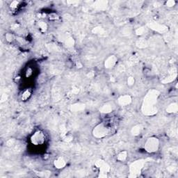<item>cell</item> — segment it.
Returning a JSON list of instances; mask_svg holds the SVG:
<instances>
[{"instance_id":"ba28073f","label":"cell","mask_w":178,"mask_h":178,"mask_svg":"<svg viewBox=\"0 0 178 178\" xmlns=\"http://www.w3.org/2000/svg\"><path fill=\"white\" fill-rule=\"evenodd\" d=\"M132 102V97L130 95H122L118 98V104L120 107H127Z\"/></svg>"},{"instance_id":"52a82bcc","label":"cell","mask_w":178,"mask_h":178,"mask_svg":"<svg viewBox=\"0 0 178 178\" xmlns=\"http://www.w3.org/2000/svg\"><path fill=\"white\" fill-rule=\"evenodd\" d=\"M95 167L99 170L100 173L105 174V175L107 173H109V171L111 170L110 166H109V164L102 159L98 160L97 162L95 163Z\"/></svg>"},{"instance_id":"3957f363","label":"cell","mask_w":178,"mask_h":178,"mask_svg":"<svg viewBox=\"0 0 178 178\" xmlns=\"http://www.w3.org/2000/svg\"><path fill=\"white\" fill-rule=\"evenodd\" d=\"M160 147V141L156 136L148 137L144 143V150L145 152L150 154H153L158 152Z\"/></svg>"},{"instance_id":"d6986e66","label":"cell","mask_w":178,"mask_h":178,"mask_svg":"<svg viewBox=\"0 0 178 178\" xmlns=\"http://www.w3.org/2000/svg\"><path fill=\"white\" fill-rule=\"evenodd\" d=\"M20 5V1H13L9 4V8L12 11H16L19 8Z\"/></svg>"},{"instance_id":"30bf717a","label":"cell","mask_w":178,"mask_h":178,"mask_svg":"<svg viewBox=\"0 0 178 178\" xmlns=\"http://www.w3.org/2000/svg\"><path fill=\"white\" fill-rule=\"evenodd\" d=\"M143 130V127L141 124H137L133 126L131 129V134L134 136H138L141 134Z\"/></svg>"},{"instance_id":"2e32d148","label":"cell","mask_w":178,"mask_h":178,"mask_svg":"<svg viewBox=\"0 0 178 178\" xmlns=\"http://www.w3.org/2000/svg\"><path fill=\"white\" fill-rule=\"evenodd\" d=\"M136 47H138L139 48L143 49L148 46V43H147V41L144 38H139L136 41Z\"/></svg>"},{"instance_id":"d4e9b609","label":"cell","mask_w":178,"mask_h":178,"mask_svg":"<svg viewBox=\"0 0 178 178\" xmlns=\"http://www.w3.org/2000/svg\"><path fill=\"white\" fill-rule=\"evenodd\" d=\"M25 75H26V77H30L32 75H33V70H32V69L31 68H27V70H26V71Z\"/></svg>"},{"instance_id":"e0dca14e","label":"cell","mask_w":178,"mask_h":178,"mask_svg":"<svg viewBox=\"0 0 178 178\" xmlns=\"http://www.w3.org/2000/svg\"><path fill=\"white\" fill-rule=\"evenodd\" d=\"M107 1H98L94 4L95 7L99 10H105L107 7Z\"/></svg>"},{"instance_id":"cb8c5ba5","label":"cell","mask_w":178,"mask_h":178,"mask_svg":"<svg viewBox=\"0 0 178 178\" xmlns=\"http://www.w3.org/2000/svg\"><path fill=\"white\" fill-rule=\"evenodd\" d=\"M176 4V1H174V0H168L166 2V6L167 7H169V8H172V7L175 6Z\"/></svg>"},{"instance_id":"ac0fdd59","label":"cell","mask_w":178,"mask_h":178,"mask_svg":"<svg viewBox=\"0 0 178 178\" xmlns=\"http://www.w3.org/2000/svg\"><path fill=\"white\" fill-rule=\"evenodd\" d=\"M5 40L8 43H13L16 41V37L12 33H6L5 34Z\"/></svg>"},{"instance_id":"8992f818","label":"cell","mask_w":178,"mask_h":178,"mask_svg":"<svg viewBox=\"0 0 178 178\" xmlns=\"http://www.w3.org/2000/svg\"><path fill=\"white\" fill-rule=\"evenodd\" d=\"M118 61V58L114 54H111L108 56L104 62V66L106 69L110 70L115 67Z\"/></svg>"},{"instance_id":"7402d4cb","label":"cell","mask_w":178,"mask_h":178,"mask_svg":"<svg viewBox=\"0 0 178 178\" xmlns=\"http://www.w3.org/2000/svg\"><path fill=\"white\" fill-rule=\"evenodd\" d=\"M16 139H10L6 142V145L8 147H13V145H15V144H16Z\"/></svg>"},{"instance_id":"4fadbf2b","label":"cell","mask_w":178,"mask_h":178,"mask_svg":"<svg viewBox=\"0 0 178 178\" xmlns=\"http://www.w3.org/2000/svg\"><path fill=\"white\" fill-rule=\"evenodd\" d=\"M128 152L127 150H122L119 152L116 155V160L120 162H124L127 159Z\"/></svg>"},{"instance_id":"603a6c76","label":"cell","mask_w":178,"mask_h":178,"mask_svg":"<svg viewBox=\"0 0 178 178\" xmlns=\"http://www.w3.org/2000/svg\"><path fill=\"white\" fill-rule=\"evenodd\" d=\"M145 27H143V26H142V27L138 28V29L136 30L135 33H136V35H138V36H141V35H143V34L145 33Z\"/></svg>"},{"instance_id":"9c48e42d","label":"cell","mask_w":178,"mask_h":178,"mask_svg":"<svg viewBox=\"0 0 178 178\" xmlns=\"http://www.w3.org/2000/svg\"><path fill=\"white\" fill-rule=\"evenodd\" d=\"M53 165L54 168L58 170H61L64 168L67 165V162L65 159V158L63 157H58L53 162Z\"/></svg>"},{"instance_id":"7c38bea8","label":"cell","mask_w":178,"mask_h":178,"mask_svg":"<svg viewBox=\"0 0 178 178\" xmlns=\"http://www.w3.org/2000/svg\"><path fill=\"white\" fill-rule=\"evenodd\" d=\"M36 25L37 27L38 28L39 31H41V33H45V32L48 30V24H47L45 20H40L39 21L37 22Z\"/></svg>"},{"instance_id":"484cf974","label":"cell","mask_w":178,"mask_h":178,"mask_svg":"<svg viewBox=\"0 0 178 178\" xmlns=\"http://www.w3.org/2000/svg\"><path fill=\"white\" fill-rule=\"evenodd\" d=\"M72 139H73V137H72V136L70 135V134H66L65 135V136H64L63 137V140L64 141H67V142H69V141H72Z\"/></svg>"},{"instance_id":"8fae6325","label":"cell","mask_w":178,"mask_h":178,"mask_svg":"<svg viewBox=\"0 0 178 178\" xmlns=\"http://www.w3.org/2000/svg\"><path fill=\"white\" fill-rule=\"evenodd\" d=\"M32 95V90L31 88H26L25 90H24L21 94H20V100L23 102L27 101L28 100H29V98H31Z\"/></svg>"},{"instance_id":"5bb4252c","label":"cell","mask_w":178,"mask_h":178,"mask_svg":"<svg viewBox=\"0 0 178 178\" xmlns=\"http://www.w3.org/2000/svg\"><path fill=\"white\" fill-rule=\"evenodd\" d=\"M100 113L104 114H109L113 111V106L111 104H105L100 109Z\"/></svg>"},{"instance_id":"4316f807","label":"cell","mask_w":178,"mask_h":178,"mask_svg":"<svg viewBox=\"0 0 178 178\" xmlns=\"http://www.w3.org/2000/svg\"><path fill=\"white\" fill-rule=\"evenodd\" d=\"M137 60H138V58L136 57V56H132V57L130 58V63H135L137 61Z\"/></svg>"},{"instance_id":"7a4b0ae2","label":"cell","mask_w":178,"mask_h":178,"mask_svg":"<svg viewBox=\"0 0 178 178\" xmlns=\"http://www.w3.org/2000/svg\"><path fill=\"white\" fill-rule=\"evenodd\" d=\"M111 128L105 122L98 123L94 127L92 130V135L97 139H102L105 138L110 134Z\"/></svg>"},{"instance_id":"277c9868","label":"cell","mask_w":178,"mask_h":178,"mask_svg":"<svg viewBox=\"0 0 178 178\" xmlns=\"http://www.w3.org/2000/svg\"><path fill=\"white\" fill-rule=\"evenodd\" d=\"M145 161L144 159H139L135 162H132L130 164L129 168V172H130V177H139L140 174L141 173L142 170L144 168Z\"/></svg>"},{"instance_id":"44dd1931","label":"cell","mask_w":178,"mask_h":178,"mask_svg":"<svg viewBox=\"0 0 178 178\" xmlns=\"http://www.w3.org/2000/svg\"><path fill=\"white\" fill-rule=\"evenodd\" d=\"M48 18L50 21H56V20H58L59 19V16H58L57 13H52L49 15Z\"/></svg>"},{"instance_id":"5b68a950","label":"cell","mask_w":178,"mask_h":178,"mask_svg":"<svg viewBox=\"0 0 178 178\" xmlns=\"http://www.w3.org/2000/svg\"><path fill=\"white\" fill-rule=\"evenodd\" d=\"M46 141V135L41 130H38L31 134L30 137V142L34 146H40L45 144Z\"/></svg>"},{"instance_id":"ffe728a7","label":"cell","mask_w":178,"mask_h":178,"mask_svg":"<svg viewBox=\"0 0 178 178\" xmlns=\"http://www.w3.org/2000/svg\"><path fill=\"white\" fill-rule=\"evenodd\" d=\"M135 78H134V77L132 76H130L127 77V84L128 86L132 87L133 86L134 84H135Z\"/></svg>"},{"instance_id":"6da1fadb","label":"cell","mask_w":178,"mask_h":178,"mask_svg":"<svg viewBox=\"0 0 178 178\" xmlns=\"http://www.w3.org/2000/svg\"><path fill=\"white\" fill-rule=\"evenodd\" d=\"M159 97V92L152 89L145 95L141 107V111L145 115L152 116L158 112L157 102Z\"/></svg>"},{"instance_id":"9a60e30c","label":"cell","mask_w":178,"mask_h":178,"mask_svg":"<svg viewBox=\"0 0 178 178\" xmlns=\"http://www.w3.org/2000/svg\"><path fill=\"white\" fill-rule=\"evenodd\" d=\"M166 111L168 113H176L177 112V102H173L166 107Z\"/></svg>"}]
</instances>
